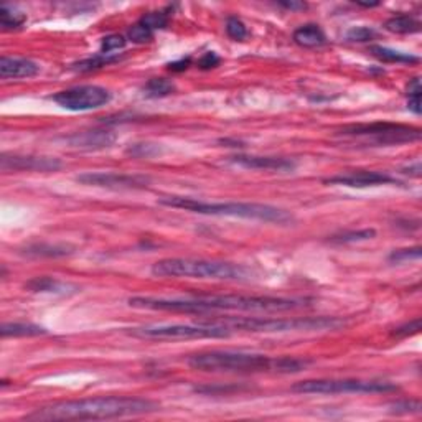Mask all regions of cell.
<instances>
[{
  "mask_svg": "<svg viewBox=\"0 0 422 422\" xmlns=\"http://www.w3.org/2000/svg\"><path fill=\"white\" fill-rule=\"evenodd\" d=\"M129 306L144 310L175 312V314H213L223 310L238 312H289L310 306L308 299L269 297V295H195L186 299L131 297Z\"/></svg>",
  "mask_w": 422,
  "mask_h": 422,
  "instance_id": "obj_1",
  "label": "cell"
},
{
  "mask_svg": "<svg viewBox=\"0 0 422 422\" xmlns=\"http://www.w3.org/2000/svg\"><path fill=\"white\" fill-rule=\"evenodd\" d=\"M158 411L156 401L145 397L108 396L91 397V399L63 401L45 406L28 414V421H99L116 419V417L144 416Z\"/></svg>",
  "mask_w": 422,
  "mask_h": 422,
  "instance_id": "obj_2",
  "label": "cell"
},
{
  "mask_svg": "<svg viewBox=\"0 0 422 422\" xmlns=\"http://www.w3.org/2000/svg\"><path fill=\"white\" fill-rule=\"evenodd\" d=\"M188 367L208 373H299L312 364V360L279 356L271 358L256 353L211 350L195 353L188 358Z\"/></svg>",
  "mask_w": 422,
  "mask_h": 422,
  "instance_id": "obj_3",
  "label": "cell"
},
{
  "mask_svg": "<svg viewBox=\"0 0 422 422\" xmlns=\"http://www.w3.org/2000/svg\"><path fill=\"white\" fill-rule=\"evenodd\" d=\"M158 203L169 206V208L185 210L198 214H211V216L245 218V220L275 223V225H290L294 221V214L290 211L277 208V206L273 205H262V203H210L197 200V198L178 197V195L158 198Z\"/></svg>",
  "mask_w": 422,
  "mask_h": 422,
  "instance_id": "obj_4",
  "label": "cell"
},
{
  "mask_svg": "<svg viewBox=\"0 0 422 422\" xmlns=\"http://www.w3.org/2000/svg\"><path fill=\"white\" fill-rule=\"evenodd\" d=\"M152 274L157 277L216 279V281H249L253 279V271L243 264L195 258L160 259L152 266Z\"/></svg>",
  "mask_w": 422,
  "mask_h": 422,
  "instance_id": "obj_5",
  "label": "cell"
},
{
  "mask_svg": "<svg viewBox=\"0 0 422 422\" xmlns=\"http://www.w3.org/2000/svg\"><path fill=\"white\" fill-rule=\"evenodd\" d=\"M223 325L234 332L251 334H284V332H323L338 330L345 320L338 316H300V319H261V316H225Z\"/></svg>",
  "mask_w": 422,
  "mask_h": 422,
  "instance_id": "obj_6",
  "label": "cell"
},
{
  "mask_svg": "<svg viewBox=\"0 0 422 422\" xmlns=\"http://www.w3.org/2000/svg\"><path fill=\"white\" fill-rule=\"evenodd\" d=\"M137 338L157 340H203V338H228L233 330L223 325L218 320H205L198 323H173V325H144L131 328L129 332Z\"/></svg>",
  "mask_w": 422,
  "mask_h": 422,
  "instance_id": "obj_7",
  "label": "cell"
},
{
  "mask_svg": "<svg viewBox=\"0 0 422 422\" xmlns=\"http://www.w3.org/2000/svg\"><path fill=\"white\" fill-rule=\"evenodd\" d=\"M336 134L350 139H360L375 145H399L421 139L419 127L395 123H371V124H350L338 129Z\"/></svg>",
  "mask_w": 422,
  "mask_h": 422,
  "instance_id": "obj_8",
  "label": "cell"
},
{
  "mask_svg": "<svg viewBox=\"0 0 422 422\" xmlns=\"http://www.w3.org/2000/svg\"><path fill=\"white\" fill-rule=\"evenodd\" d=\"M292 391L300 395H380L397 391V386L384 381L364 380H307L295 383Z\"/></svg>",
  "mask_w": 422,
  "mask_h": 422,
  "instance_id": "obj_9",
  "label": "cell"
},
{
  "mask_svg": "<svg viewBox=\"0 0 422 422\" xmlns=\"http://www.w3.org/2000/svg\"><path fill=\"white\" fill-rule=\"evenodd\" d=\"M111 92L103 86L96 84H83V86H75L63 89L51 96V99L56 104L62 106L68 111H91V109L103 108L111 101Z\"/></svg>",
  "mask_w": 422,
  "mask_h": 422,
  "instance_id": "obj_10",
  "label": "cell"
},
{
  "mask_svg": "<svg viewBox=\"0 0 422 422\" xmlns=\"http://www.w3.org/2000/svg\"><path fill=\"white\" fill-rule=\"evenodd\" d=\"M76 182L86 186L109 190H142L147 188L150 178L144 175H129L117 172H88L76 177Z\"/></svg>",
  "mask_w": 422,
  "mask_h": 422,
  "instance_id": "obj_11",
  "label": "cell"
},
{
  "mask_svg": "<svg viewBox=\"0 0 422 422\" xmlns=\"http://www.w3.org/2000/svg\"><path fill=\"white\" fill-rule=\"evenodd\" d=\"M0 165L3 172H56L63 167V162L55 157L20 156V153H2Z\"/></svg>",
  "mask_w": 422,
  "mask_h": 422,
  "instance_id": "obj_12",
  "label": "cell"
},
{
  "mask_svg": "<svg viewBox=\"0 0 422 422\" xmlns=\"http://www.w3.org/2000/svg\"><path fill=\"white\" fill-rule=\"evenodd\" d=\"M323 184L327 185H342L350 188H367V186L380 185H395L399 184L395 177L384 172H375V170H355V172L340 173V175L325 178Z\"/></svg>",
  "mask_w": 422,
  "mask_h": 422,
  "instance_id": "obj_13",
  "label": "cell"
},
{
  "mask_svg": "<svg viewBox=\"0 0 422 422\" xmlns=\"http://www.w3.org/2000/svg\"><path fill=\"white\" fill-rule=\"evenodd\" d=\"M234 165L251 170H269V172H292L297 167V162L286 157H264V156H234L229 158Z\"/></svg>",
  "mask_w": 422,
  "mask_h": 422,
  "instance_id": "obj_14",
  "label": "cell"
},
{
  "mask_svg": "<svg viewBox=\"0 0 422 422\" xmlns=\"http://www.w3.org/2000/svg\"><path fill=\"white\" fill-rule=\"evenodd\" d=\"M117 136L111 131H86L76 132L73 136L64 137V142L75 149L84 150H101L108 149L114 144Z\"/></svg>",
  "mask_w": 422,
  "mask_h": 422,
  "instance_id": "obj_15",
  "label": "cell"
},
{
  "mask_svg": "<svg viewBox=\"0 0 422 422\" xmlns=\"http://www.w3.org/2000/svg\"><path fill=\"white\" fill-rule=\"evenodd\" d=\"M40 73V64L28 58H15V56H2L0 60V76L3 79L34 78Z\"/></svg>",
  "mask_w": 422,
  "mask_h": 422,
  "instance_id": "obj_16",
  "label": "cell"
},
{
  "mask_svg": "<svg viewBox=\"0 0 422 422\" xmlns=\"http://www.w3.org/2000/svg\"><path fill=\"white\" fill-rule=\"evenodd\" d=\"M25 289L34 294H55V295H70L76 294L79 290L78 286L70 282H62L55 277H48V275H42V277H34L25 284Z\"/></svg>",
  "mask_w": 422,
  "mask_h": 422,
  "instance_id": "obj_17",
  "label": "cell"
},
{
  "mask_svg": "<svg viewBox=\"0 0 422 422\" xmlns=\"http://www.w3.org/2000/svg\"><path fill=\"white\" fill-rule=\"evenodd\" d=\"M75 253V247L70 245H63V243H34V245H27L20 251V254L27 256V258H64V256H71Z\"/></svg>",
  "mask_w": 422,
  "mask_h": 422,
  "instance_id": "obj_18",
  "label": "cell"
},
{
  "mask_svg": "<svg viewBox=\"0 0 422 422\" xmlns=\"http://www.w3.org/2000/svg\"><path fill=\"white\" fill-rule=\"evenodd\" d=\"M292 38L302 48H320L327 43V35L315 23H307V25L299 27L292 35Z\"/></svg>",
  "mask_w": 422,
  "mask_h": 422,
  "instance_id": "obj_19",
  "label": "cell"
},
{
  "mask_svg": "<svg viewBox=\"0 0 422 422\" xmlns=\"http://www.w3.org/2000/svg\"><path fill=\"white\" fill-rule=\"evenodd\" d=\"M48 332L43 327L35 325V323H27V322H10V323H2L0 327V335L2 338H18V336H40L47 335Z\"/></svg>",
  "mask_w": 422,
  "mask_h": 422,
  "instance_id": "obj_20",
  "label": "cell"
},
{
  "mask_svg": "<svg viewBox=\"0 0 422 422\" xmlns=\"http://www.w3.org/2000/svg\"><path fill=\"white\" fill-rule=\"evenodd\" d=\"M371 55L383 63H419V58L411 55V53L393 50V48L380 47V45L371 47Z\"/></svg>",
  "mask_w": 422,
  "mask_h": 422,
  "instance_id": "obj_21",
  "label": "cell"
},
{
  "mask_svg": "<svg viewBox=\"0 0 422 422\" xmlns=\"http://www.w3.org/2000/svg\"><path fill=\"white\" fill-rule=\"evenodd\" d=\"M384 28H386L388 32H391V34L411 35V34H417V32H421V23L417 22L414 17H411V15L401 14V15H395V17L386 20Z\"/></svg>",
  "mask_w": 422,
  "mask_h": 422,
  "instance_id": "obj_22",
  "label": "cell"
},
{
  "mask_svg": "<svg viewBox=\"0 0 422 422\" xmlns=\"http://www.w3.org/2000/svg\"><path fill=\"white\" fill-rule=\"evenodd\" d=\"M175 92V84L167 78H152L145 83L144 95L147 97H167Z\"/></svg>",
  "mask_w": 422,
  "mask_h": 422,
  "instance_id": "obj_23",
  "label": "cell"
},
{
  "mask_svg": "<svg viewBox=\"0 0 422 422\" xmlns=\"http://www.w3.org/2000/svg\"><path fill=\"white\" fill-rule=\"evenodd\" d=\"M119 62V56L116 55H104V53H97V55L91 56V58L83 60V62L73 64V70L86 73L92 70H99L103 66H109V64Z\"/></svg>",
  "mask_w": 422,
  "mask_h": 422,
  "instance_id": "obj_24",
  "label": "cell"
},
{
  "mask_svg": "<svg viewBox=\"0 0 422 422\" xmlns=\"http://www.w3.org/2000/svg\"><path fill=\"white\" fill-rule=\"evenodd\" d=\"M25 22L27 15L22 14V12L12 9L9 5L0 7V27H2V30H17V28L22 27Z\"/></svg>",
  "mask_w": 422,
  "mask_h": 422,
  "instance_id": "obj_25",
  "label": "cell"
},
{
  "mask_svg": "<svg viewBox=\"0 0 422 422\" xmlns=\"http://www.w3.org/2000/svg\"><path fill=\"white\" fill-rule=\"evenodd\" d=\"M376 236L375 229H358V231H345L342 234H336L330 239L332 243L336 245H351V243H360V241H368Z\"/></svg>",
  "mask_w": 422,
  "mask_h": 422,
  "instance_id": "obj_26",
  "label": "cell"
},
{
  "mask_svg": "<svg viewBox=\"0 0 422 422\" xmlns=\"http://www.w3.org/2000/svg\"><path fill=\"white\" fill-rule=\"evenodd\" d=\"M421 79L416 76L408 84V108L416 116L421 114Z\"/></svg>",
  "mask_w": 422,
  "mask_h": 422,
  "instance_id": "obj_27",
  "label": "cell"
},
{
  "mask_svg": "<svg viewBox=\"0 0 422 422\" xmlns=\"http://www.w3.org/2000/svg\"><path fill=\"white\" fill-rule=\"evenodd\" d=\"M225 28H226V35H228L231 40H234V42H245L247 35H249L246 25L243 23V20H239L238 17H229L226 20Z\"/></svg>",
  "mask_w": 422,
  "mask_h": 422,
  "instance_id": "obj_28",
  "label": "cell"
},
{
  "mask_svg": "<svg viewBox=\"0 0 422 422\" xmlns=\"http://www.w3.org/2000/svg\"><path fill=\"white\" fill-rule=\"evenodd\" d=\"M127 36H129V40H131L132 43L142 45V43L152 42V40H153V32L150 30V28L145 27L142 22H137V23H134L131 28H129Z\"/></svg>",
  "mask_w": 422,
  "mask_h": 422,
  "instance_id": "obj_29",
  "label": "cell"
},
{
  "mask_svg": "<svg viewBox=\"0 0 422 422\" xmlns=\"http://www.w3.org/2000/svg\"><path fill=\"white\" fill-rule=\"evenodd\" d=\"M139 22L144 23L145 27L150 28V30L156 34V30H162V28L167 27L169 15L165 14V12H149V14H145Z\"/></svg>",
  "mask_w": 422,
  "mask_h": 422,
  "instance_id": "obj_30",
  "label": "cell"
},
{
  "mask_svg": "<svg viewBox=\"0 0 422 422\" xmlns=\"http://www.w3.org/2000/svg\"><path fill=\"white\" fill-rule=\"evenodd\" d=\"M422 249L419 246L416 247H406V249H396L389 254L388 261L393 264H399L406 261H414V259H421Z\"/></svg>",
  "mask_w": 422,
  "mask_h": 422,
  "instance_id": "obj_31",
  "label": "cell"
},
{
  "mask_svg": "<svg viewBox=\"0 0 422 422\" xmlns=\"http://www.w3.org/2000/svg\"><path fill=\"white\" fill-rule=\"evenodd\" d=\"M125 47V38L123 35H108L101 42V51L104 55H112V51H119Z\"/></svg>",
  "mask_w": 422,
  "mask_h": 422,
  "instance_id": "obj_32",
  "label": "cell"
},
{
  "mask_svg": "<svg viewBox=\"0 0 422 422\" xmlns=\"http://www.w3.org/2000/svg\"><path fill=\"white\" fill-rule=\"evenodd\" d=\"M422 327L421 319H414L411 322H406L403 325L396 327L395 330L391 332L393 336H396V338H408V336H412L416 334H419Z\"/></svg>",
  "mask_w": 422,
  "mask_h": 422,
  "instance_id": "obj_33",
  "label": "cell"
},
{
  "mask_svg": "<svg viewBox=\"0 0 422 422\" xmlns=\"http://www.w3.org/2000/svg\"><path fill=\"white\" fill-rule=\"evenodd\" d=\"M347 38L350 40V42H360V43L371 42V40L376 38V32L369 27H355L348 32Z\"/></svg>",
  "mask_w": 422,
  "mask_h": 422,
  "instance_id": "obj_34",
  "label": "cell"
},
{
  "mask_svg": "<svg viewBox=\"0 0 422 422\" xmlns=\"http://www.w3.org/2000/svg\"><path fill=\"white\" fill-rule=\"evenodd\" d=\"M391 412H396V414H419L421 412V403L416 399L397 401L396 404L391 406Z\"/></svg>",
  "mask_w": 422,
  "mask_h": 422,
  "instance_id": "obj_35",
  "label": "cell"
},
{
  "mask_svg": "<svg viewBox=\"0 0 422 422\" xmlns=\"http://www.w3.org/2000/svg\"><path fill=\"white\" fill-rule=\"evenodd\" d=\"M221 63V58L214 51H206L205 55L198 60V68L201 70H211V68H216Z\"/></svg>",
  "mask_w": 422,
  "mask_h": 422,
  "instance_id": "obj_36",
  "label": "cell"
},
{
  "mask_svg": "<svg viewBox=\"0 0 422 422\" xmlns=\"http://www.w3.org/2000/svg\"><path fill=\"white\" fill-rule=\"evenodd\" d=\"M190 63H192V60H190V58H182V60H178V62L169 63V64H167V68H169L170 71L180 73V71H185L186 68L190 66Z\"/></svg>",
  "mask_w": 422,
  "mask_h": 422,
  "instance_id": "obj_37",
  "label": "cell"
},
{
  "mask_svg": "<svg viewBox=\"0 0 422 422\" xmlns=\"http://www.w3.org/2000/svg\"><path fill=\"white\" fill-rule=\"evenodd\" d=\"M277 5L282 7V9L294 10V12L306 10L307 9V3L306 2H277Z\"/></svg>",
  "mask_w": 422,
  "mask_h": 422,
  "instance_id": "obj_38",
  "label": "cell"
},
{
  "mask_svg": "<svg viewBox=\"0 0 422 422\" xmlns=\"http://www.w3.org/2000/svg\"><path fill=\"white\" fill-rule=\"evenodd\" d=\"M403 172L404 173H409V175H412V177H419L421 175V164H419V162H417V164L414 165V167L404 169Z\"/></svg>",
  "mask_w": 422,
  "mask_h": 422,
  "instance_id": "obj_39",
  "label": "cell"
},
{
  "mask_svg": "<svg viewBox=\"0 0 422 422\" xmlns=\"http://www.w3.org/2000/svg\"><path fill=\"white\" fill-rule=\"evenodd\" d=\"M356 5L364 7V9H373V7H378L380 2H356Z\"/></svg>",
  "mask_w": 422,
  "mask_h": 422,
  "instance_id": "obj_40",
  "label": "cell"
}]
</instances>
